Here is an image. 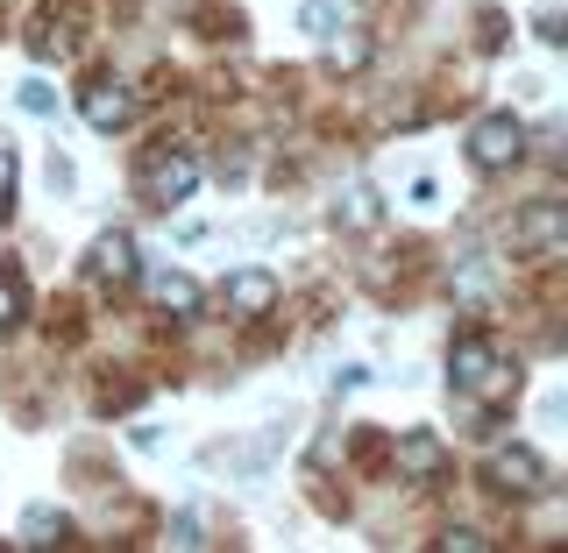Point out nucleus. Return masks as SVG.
<instances>
[{
	"label": "nucleus",
	"mask_w": 568,
	"mask_h": 553,
	"mask_svg": "<svg viewBox=\"0 0 568 553\" xmlns=\"http://www.w3.org/2000/svg\"><path fill=\"white\" fill-rule=\"evenodd\" d=\"M440 546H448V553H484L490 540H484V532H476V525H455V532H448V540H440Z\"/></svg>",
	"instance_id": "nucleus-14"
},
{
	"label": "nucleus",
	"mask_w": 568,
	"mask_h": 553,
	"mask_svg": "<svg viewBox=\"0 0 568 553\" xmlns=\"http://www.w3.org/2000/svg\"><path fill=\"white\" fill-rule=\"evenodd\" d=\"M14 319H22V284L0 277V327H14Z\"/></svg>",
	"instance_id": "nucleus-13"
},
{
	"label": "nucleus",
	"mask_w": 568,
	"mask_h": 553,
	"mask_svg": "<svg viewBox=\"0 0 568 553\" xmlns=\"http://www.w3.org/2000/svg\"><path fill=\"white\" fill-rule=\"evenodd\" d=\"M526 242L532 248H555L561 242V206H540V213H532V221H526Z\"/></svg>",
	"instance_id": "nucleus-12"
},
{
	"label": "nucleus",
	"mask_w": 568,
	"mask_h": 553,
	"mask_svg": "<svg viewBox=\"0 0 568 553\" xmlns=\"http://www.w3.org/2000/svg\"><path fill=\"white\" fill-rule=\"evenodd\" d=\"M150 291H156V306L178 313V319H192V313H200V284H192L185 270H164V277L150 284Z\"/></svg>",
	"instance_id": "nucleus-9"
},
{
	"label": "nucleus",
	"mask_w": 568,
	"mask_h": 553,
	"mask_svg": "<svg viewBox=\"0 0 568 553\" xmlns=\"http://www.w3.org/2000/svg\"><path fill=\"white\" fill-rule=\"evenodd\" d=\"M22 106L29 114H58V93H50V85H22Z\"/></svg>",
	"instance_id": "nucleus-15"
},
{
	"label": "nucleus",
	"mask_w": 568,
	"mask_h": 553,
	"mask_svg": "<svg viewBox=\"0 0 568 553\" xmlns=\"http://www.w3.org/2000/svg\"><path fill=\"white\" fill-rule=\"evenodd\" d=\"M398 469L405 475H440V469H448V448H440L434 433H405L398 440Z\"/></svg>",
	"instance_id": "nucleus-8"
},
{
	"label": "nucleus",
	"mask_w": 568,
	"mask_h": 553,
	"mask_svg": "<svg viewBox=\"0 0 568 553\" xmlns=\"http://www.w3.org/2000/svg\"><path fill=\"white\" fill-rule=\"evenodd\" d=\"M192 185H200V164H192V156L185 150H156L150 156V164H142V199H150V206H185L192 199Z\"/></svg>",
	"instance_id": "nucleus-1"
},
{
	"label": "nucleus",
	"mask_w": 568,
	"mask_h": 553,
	"mask_svg": "<svg viewBox=\"0 0 568 553\" xmlns=\"http://www.w3.org/2000/svg\"><path fill=\"white\" fill-rule=\"evenodd\" d=\"M298 29H306V35H313V43H327V35H334V29H342V14H334V8H327V0H306V8H298Z\"/></svg>",
	"instance_id": "nucleus-10"
},
{
	"label": "nucleus",
	"mask_w": 568,
	"mask_h": 553,
	"mask_svg": "<svg viewBox=\"0 0 568 553\" xmlns=\"http://www.w3.org/2000/svg\"><path fill=\"white\" fill-rule=\"evenodd\" d=\"M448 377H455V390H490V377H497V348L484 341V334H462L455 355H448Z\"/></svg>",
	"instance_id": "nucleus-3"
},
{
	"label": "nucleus",
	"mask_w": 568,
	"mask_h": 553,
	"mask_svg": "<svg viewBox=\"0 0 568 553\" xmlns=\"http://www.w3.org/2000/svg\"><path fill=\"white\" fill-rule=\"evenodd\" d=\"M129 114H135V93L121 79H93V85H85V121H93L100 135L129 129Z\"/></svg>",
	"instance_id": "nucleus-4"
},
{
	"label": "nucleus",
	"mask_w": 568,
	"mask_h": 553,
	"mask_svg": "<svg viewBox=\"0 0 568 553\" xmlns=\"http://www.w3.org/2000/svg\"><path fill=\"white\" fill-rule=\"evenodd\" d=\"M85 270H93L100 284H129V277H135V242L121 235V227H114V235H100L93 256H85Z\"/></svg>",
	"instance_id": "nucleus-5"
},
{
	"label": "nucleus",
	"mask_w": 568,
	"mask_h": 553,
	"mask_svg": "<svg viewBox=\"0 0 568 553\" xmlns=\"http://www.w3.org/2000/svg\"><path fill=\"white\" fill-rule=\"evenodd\" d=\"M171 546H200V519H178L171 525Z\"/></svg>",
	"instance_id": "nucleus-16"
},
{
	"label": "nucleus",
	"mask_w": 568,
	"mask_h": 553,
	"mask_svg": "<svg viewBox=\"0 0 568 553\" xmlns=\"http://www.w3.org/2000/svg\"><path fill=\"white\" fill-rule=\"evenodd\" d=\"M519 150H526V129H519L511 114L476 121V135H469V164H476V171H505V164H519Z\"/></svg>",
	"instance_id": "nucleus-2"
},
{
	"label": "nucleus",
	"mask_w": 568,
	"mask_h": 553,
	"mask_svg": "<svg viewBox=\"0 0 568 553\" xmlns=\"http://www.w3.org/2000/svg\"><path fill=\"white\" fill-rule=\"evenodd\" d=\"M490 475H497V483H505V490L532 496V490H540V454H532V448H505V454L490 461Z\"/></svg>",
	"instance_id": "nucleus-7"
},
{
	"label": "nucleus",
	"mask_w": 568,
	"mask_h": 553,
	"mask_svg": "<svg viewBox=\"0 0 568 553\" xmlns=\"http://www.w3.org/2000/svg\"><path fill=\"white\" fill-rule=\"evenodd\" d=\"M8 185H14V150L0 142V192H8Z\"/></svg>",
	"instance_id": "nucleus-17"
},
{
	"label": "nucleus",
	"mask_w": 568,
	"mask_h": 553,
	"mask_svg": "<svg viewBox=\"0 0 568 553\" xmlns=\"http://www.w3.org/2000/svg\"><path fill=\"white\" fill-rule=\"evenodd\" d=\"M227 306L248 313V319L271 313V306H277V277H271V270H235V277H227Z\"/></svg>",
	"instance_id": "nucleus-6"
},
{
	"label": "nucleus",
	"mask_w": 568,
	"mask_h": 553,
	"mask_svg": "<svg viewBox=\"0 0 568 553\" xmlns=\"http://www.w3.org/2000/svg\"><path fill=\"white\" fill-rule=\"evenodd\" d=\"M377 192H348V199L342 206H334V221H348V227H377Z\"/></svg>",
	"instance_id": "nucleus-11"
}]
</instances>
